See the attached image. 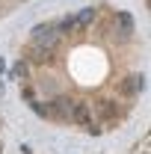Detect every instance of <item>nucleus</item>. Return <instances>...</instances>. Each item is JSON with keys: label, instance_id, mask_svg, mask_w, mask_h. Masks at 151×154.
<instances>
[{"label": "nucleus", "instance_id": "obj_1", "mask_svg": "<svg viewBox=\"0 0 151 154\" xmlns=\"http://www.w3.org/2000/svg\"><path fill=\"white\" fill-rule=\"evenodd\" d=\"M21 92L42 119L116 131L145 89V48L133 18L110 3L39 24L18 57Z\"/></svg>", "mask_w": 151, "mask_h": 154}, {"label": "nucleus", "instance_id": "obj_2", "mask_svg": "<svg viewBox=\"0 0 151 154\" xmlns=\"http://www.w3.org/2000/svg\"><path fill=\"white\" fill-rule=\"evenodd\" d=\"M128 154H148V134L142 136V139H139V142H136V145H133Z\"/></svg>", "mask_w": 151, "mask_h": 154}, {"label": "nucleus", "instance_id": "obj_3", "mask_svg": "<svg viewBox=\"0 0 151 154\" xmlns=\"http://www.w3.org/2000/svg\"><path fill=\"white\" fill-rule=\"evenodd\" d=\"M18 3H24V0H0V18H3V15H9Z\"/></svg>", "mask_w": 151, "mask_h": 154}]
</instances>
